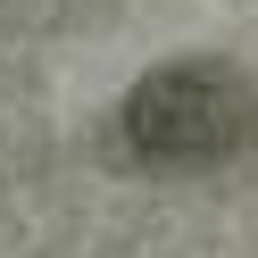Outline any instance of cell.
I'll list each match as a JSON object with an SVG mask.
<instances>
[{"mask_svg": "<svg viewBox=\"0 0 258 258\" xmlns=\"http://www.w3.org/2000/svg\"><path fill=\"white\" fill-rule=\"evenodd\" d=\"M117 134L142 167H167V175L225 167V158L258 150V84L233 58H175L125 92Z\"/></svg>", "mask_w": 258, "mask_h": 258, "instance_id": "obj_1", "label": "cell"}]
</instances>
